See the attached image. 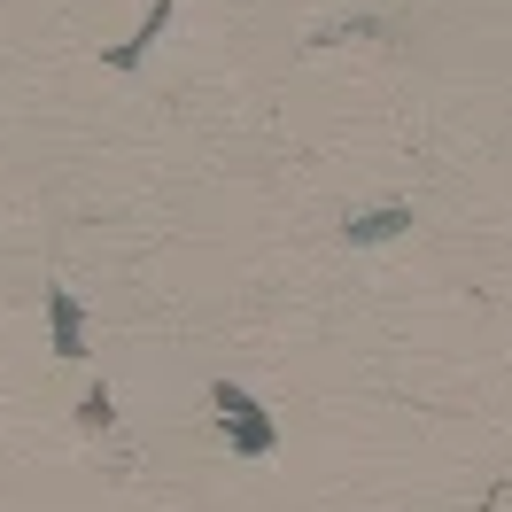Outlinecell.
Wrapping results in <instances>:
<instances>
[{
    "mask_svg": "<svg viewBox=\"0 0 512 512\" xmlns=\"http://www.w3.org/2000/svg\"><path fill=\"white\" fill-rule=\"evenodd\" d=\"M210 412H218L225 450H241V458H272V450H280V427H272V412H264V404H256L241 381H218V388H210Z\"/></svg>",
    "mask_w": 512,
    "mask_h": 512,
    "instance_id": "6da1fadb",
    "label": "cell"
},
{
    "mask_svg": "<svg viewBox=\"0 0 512 512\" xmlns=\"http://www.w3.org/2000/svg\"><path fill=\"white\" fill-rule=\"evenodd\" d=\"M404 233H412V202H381V210H350L342 218L350 249H381V241H404Z\"/></svg>",
    "mask_w": 512,
    "mask_h": 512,
    "instance_id": "7a4b0ae2",
    "label": "cell"
},
{
    "mask_svg": "<svg viewBox=\"0 0 512 512\" xmlns=\"http://www.w3.org/2000/svg\"><path fill=\"white\" fill-rule=\"evenodd\" d=\"M47 342H55V357H86V303L70 288H47Z\"/></svg>",
    "mask_w": 512,
    "mask_h": 512,
    "instance_id": "3957f363",
    "label": "cell"
},
{
    "mask_svg": "<svg viewBox=\"0 0 512 512\" xmlns=\"http://www.w3.org/2000/svg\"><path fill=\"white\" fill-rule=\"evenodd\" d=\"M171 8H179V0H156V8H148V24H140L132 39H117V47L101 55V70H140V55H148V47L163 39V24H171Z\"/></svg>",
    "mask_w": 512,
    "mask_h": 512,
    "instance_id": "277c9868",
    "label": "cell"
},
{
    "mask_svg": "<svg viewBox=\"0 0 512 512\" xmlns=\"http://www.w3.org/2000/svg\"><path fill=\"white\" fill-rule=\"evenodd\" d=\"M109 419H117V404H109V388H86V404H78V427H94V435H109Z\"/></svg>",
    "mask_w": 512,
    "mask_h": 512,
    "instance_id": "5b68a950",
    "label": "cell"
}]
</instances>
